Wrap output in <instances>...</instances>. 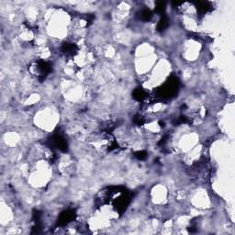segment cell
Returning a JSON list of instances; mask_svg holds the SVG:
<instances>
[{
  "instance_id": "obj_1",
  "label": "cell",
  "mask_w": 235,
  "mask_h": 235,
  "mask_svg": "<svg viewBox=\"0 0 235 235\" xmlns=\"http://www.w3.org/2000/svg\"><path fill=\"white\" fill-rule=\"evenodd\" d=\"M34 73L38 78H44L51 71V65L46 62H38L34 65Z\"/></svg>"
},
{
  "instance_id": "obj_6",
  "label": "cell",
  "mask_w": 235,
  "mask_h": 235,
  "mask_svg": "<svg viewBox=\"0 0 235 235\" xmlns=\"http://www.w3.org/2000/svg\"><path fill=\"white\" fill-rule=\"evenodd\" d=\"M73 218V213L72 212H65V213H62V215L61 217V222L62 223H67L68 221H70V220Z\"/></svg>"
},
{
  "instance_id": "obj_5",
  "label": "cell",
  "mask_w": 235,
  "mask_h": 235,
  "mask_svg": "<svg viewBox=\"0 0 235 235\" xmlns=\"http://www.w3.org/2000/svg\"><path fill=\"white\" fill-rule=\"evenodd\" d=\"M152 18V13L150 10L148 9H143L140 12V18L142 19V20H149Z\"/></svg>"
},
{
  "instance_id": "obj_3",
  "label": "cell",
  "mask_w": 235,
  "mask_h": 235,
  "mask_svg": "<svg viewBox=\"0 0 235 235\" xmlns=\"http://www.w3.org/2000/svg\"><path fill=\"white\" fill-rule=\"evenodd\" d=\"M168 26V20L165 17H163L161 19H160L159 23H158V26H157V29L162 31L164 29H165Z\"/></svg>"
},
{
  "instance_id": "obj_4",
  "label": "cell",
  "mask_w": 235,
  "mask_h": 235,
  "mask_svg": "<svg viewBox=\"0 0 235 235\" xmlns=\"http://www.w3.org/2000/svg\"><path fill=\"white\" fill-rule=\"evenodd\" d=\"M133 97L137 100H142L146 98V94L143 90L142 89H136L133 93Z\"/></svg>"
},
{
  "instance_id": "obj_2",
  "label": "cell",
  "mask_w": 235,
  "mask_h": 235,
  "mask_svg": "<svg viewBox=\"0 0 235 235\" xmlns=\"http://www.w3.org/2000/svg\"><path fill=\"white\" fill-rule=\"evenodd\" d=\"M76 50V46L73 43H65L62 46V51L65 55H73Z\"/></svg>"
},
{
  "instance_id": "obj_7",
  "label": "cell",
  "mask_w": 235,
  "mask_h": 235,
  "mask_svg": "<svg viewBox=\"0 0 235 235\" xmlns=\"http://www.w3.org/2000/svg\"><path fill=\"white\" fill-rule=\"evenodd\" d=\"M135 155H136L139 159H144V158L147 156L146 153H144V152H139V153H136Z\"/></svg>"
}]
</instances>
